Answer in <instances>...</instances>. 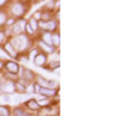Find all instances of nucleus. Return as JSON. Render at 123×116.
Returning a JSON list of instances; mask_svg holds the SVG:
<instances>
[{"instance_id": "cd10ccee", "label": "nucleus", "mask_w": 123, "mask_h": 116, "mask_svg": "<svg viewBox=\"0 0 123 116\" xmlns=\"http://www.w3.org/2000/svg\"><path fill=\"white\" fill-rule=\"evenodd\" d=\"M14 100H15V101H21V100H22V96H18V95H16V96L14 98Z\"/></svg>"}, {"instance_id": "aec40b11", "label": "nucleus", "mask_w": 123, "mask_h": 116, "mask_svg": "<svg viewBox=\"0 0 123 116\" xmlns=\"http://www.w3.org/2000/svg\"><path fill=\"white\" fill-rule=\"evenodd\" d=\"M38 82L41 83V85H43V87H44V89L47 88V80H44V79H43L42 77H39V79H38Z\"/></svg>"}, {"instance_id": "4be33fe9", "label": "nucleus", "mask_w": 123, "mask_h": 116, "mask_svg": "<svg viewBox=\"0 0 123 116\" xmlns=\"http://www.w3.org/2000/svg\"><path fill=\"white\" fill-rule=\"evenodd\" d=\"M49 102L47 101V100H42V101H38V106L41 108V106H47Z\"/></svg>"}, {"instance_id": "393cba45", "label": "nucleus", "mask_w": 123, "mask_h": 116, "mask_svg": "<svg viewBox=\"0 0 123 116\" xmlns=\"http://www.w3.org/2000/svg\"><path fill=\"white\" fill-rule=\"evenodd\" d=\"M16 88H17V90H20V91H24V90H26V88H25L24 85H21L20 83L17 84V87H16Z\"/></svg>"}, {"instance_id": "2eb2a0df", "label": "nucleus", "mask_w": 123, "mask_h": 116, "mask_svg": "<svg viewBox=\"0 0 123 116\" xmlns=\"http://www.w3.org/2000/svg\"><path fill=\"white\" fill-rule=\"evenodd\" d=\"M0 116H9V110L5 106H0Z\"/></svg>"}, {"instance_id": "bb28decb", "label": "nucleus", "mask_w": 123, "mask_h": 116, "mask_svg": "<svg viewBox=\"0 0 123 116\" xmlns=\"http://www.w3.org/2000/svg\"><path fill=\"white\" fill-rule=\"evenodd\" d=\"M36 56H37V51L33 49L32 52H31V57H32V58H36Z\"/></svg>"}, {"instance_id": "9d476101", "label": "nucleus", "mask_w": 123, "mask_h": 116, "mask_svg": "<svg viewBox=\"0 0 123 116\" xmlns=\"http://www.w3.org/2000/svg\"><path fill=\"white\" fill-rule=\"evenodd\" d=\"M41 26H42L43 28H47V30H54L55 28V22H53V21H50V22H47V24H42V25H41Z\"/></svg>"}, {"instance_id": "a878e982", "label": "nucleus", "mask_w": 123, "mask_h": 116, "mask_svg": "<svg viewBox=\"0 0 123 116\" xmlns=\"http://www.w3.org/2000/svg\"><path fill=\"white\" fill-rule=\"evenodd\" d=\"M41 15H42V14H41V13H38V11H37V13L35 14L33 19H35V20H38V19H41Z\"/></svg>"}, {"instance_id": "b1692460", "label": "nucleus", "mask_w": 123, "mask_h": 116, "mask_svg": "<svg viewBox=\"0 0 123 116\" xmlns=\"http://www.w3.org/2000/svg\"><path fill=\"white\" fill-rule=\"evenodd\" d=\"M26 30H27V32H28L30 35H32V34H33V30H32V28H31V26H30L28 24L26 25Z\"/></svg>"}, {"instance_id": "9b49d317", "label": "nucleus", "mask_w": 123, "mask_h": 116, "mask_svg": "<svg viewBox=\"0 0 123 116\" xmlns=\"http://www.w3.org/2000/svg\"><path fill=\"white\" fill-rule=\"evenodd\" d=\"M59 43H60V38H59V35H52V45L54 46V47H58L59 46Z\"/></svg>"}, {"instance_id": "f3484780", "label": "nucleus", "mask_w": 123, "mask_h": 116, "mask_svg": "<svg viewBox=\"0 0 123 116\" xmlns=\"http://www.w3.org/2000/svg\"><path fill=\"white\" fill-rule=\"evenodd\" d=\"M57 82L55 80H47V88H54L57 87Z\"/></svg>"}, {"instance_id": "f03ea898", "label": "nucleus", "mask_w": 123, "mask_h": 116, "mask_svg": "<svg viewBox=\"0 0 123 116\" xmlns=\"http://www.w3.org/2000/svg\"><path fill=\"white\" fill-rule=\"evenodd\" d=\"M12 14L15 15V16H20V15H22L24 13H25V9H24V6L21 5V4H15L14 6H12Z\"/></svg>"}, {"instance_id": "a211bd4d", "label": "nucleus", "mask_w": 123, "mask_h": 116, "mask_svg": "<svg viewBox=\"0 0 123 116\" xmlns=\"http://www.w3.org/2000/svg\"><path fill=\"white\" fill-rule=\"evenodd\" d=\"M41 20H43V21H49V20H50V15H49L48 13H44V14L41 15Z\"/></svg>"}, {"instance_id": "6e6552de", "label": "nucleus", "mask_w": 123, "mask_h": 116, "mask_svg": "<svg viewBox=\"0 0 123 116\" xmlns=\"http://www.w3.org/2000/svg\"><path fill=\"white\" fill-rule=\"evenodd\" d=\"M27 106H28L30 109H32V110H38V109H39L38 102H37L36 100H33V99H31V100L27 101Z\"/></svg>"}, {"instance_id": "2f4dec72", "label": "nucleus", "mask_w": 123, "mask_h": 116, "mask_svg": "<svg viewBox=\"0 0 123 116\" xmlns=\"http://www.w3.org/2000/svg\"><path fill=\"white\" fill-rule=\"evenodd\" d=\"M7 24H9V25H11V24H14V20H12V19H11V20H9V21H7Z\"/></svg>"}, {"instance_id": "7ed1b4c3", "label": "nucleus", "mask_w": 123, "mask_h": 116, "mask_svg": "<svg viewBox=\"0 0 123 116\" xmlns=\"http://www.w3.org/2000/svg\"><path fill=\"white\" fill-rule=\"evenodd\" d=\"M1 89L4 91H6V93H12L15 90V84L12 82H6V83H4L1 85Z\"/></svg>"}, {"instance_id": "7c9ffc66", "label": "nucleus", "mask_w": 123, "mask_h": 116, "mask_svg": "<svg viewBox=\"0 0 123 116\" xmlns=\"http://www.w3.org/2000/svg\"><path fill=\"white\" fill-rule=\"evenodd\" d=\"M54 4H55L54 1H50V3H48V6H50V7H52V6H53Z\"/></svg>"}, {"instance_id": "c9c22d12", "label": "nucleus", "mask_w": 123, "mask_h": 116, "mask_svg": "<svg viewBox=\"0 0 123 116\" xmlns=\"http://www.w3.org/2000/svg\"><path fill=\"white\" fill-rule=\"evenodd\" d=\"M6 1H0V5H3V4H5Z\"/></svg>"}, {"instance_id": "1a4fd4ad", "label": "nucleus", "mask_w": 123, "mask_h": 116, "mask_svg": "<svg viewBox=\"0 0 123 116\" xmlns=\"http://www.w3.org/2000/svg\"><path fill=\"white\" fill-rule=\"evenodd\" d=\"M43 43L46 45H49V47H52V35H49L48 32L43 35Z\"/></svg>"}, {"instance_id": "f257e3e1", "label": "nucleus", "mask_w": 123, "mask_h": 116, "mask_svg": "<svg viewBox=\"0 0 123 116\" xmlns=\"http://www.w3.org/2000/svg\"><path fill=\"white\" fill-rule=\"evenodd\" d=\"M11 46L14 47H16L17 49H24L26 46H27V38L25 37V36H18V37H16L14 41H12V43H11Z\"/></svg>"}, {"instance_id": "c756f323", "label": "nucleus", "mask_w": 123, "mask_h": 116, "mask_svg": "<svg viewBox=\"0 0 123 116\" xmlns=\"http://www.w3.org/2000/svg\"><path fill=\"white\" fill-rule=\"evenodd\" d=\"M3 38H4V34H3V32H0V42L3 41Z\"/></svg>"}, {"instance_id": "412c9836", "label": "nucleus", "mask_w": 123, "mask_h": 116, "mask_svg": "<svg viewBox=\"0 0 123 116\" xmlns=\"http://www.w3.org/2000/svg\"><path fill=\"white\" fill-rule=\"evenodd\" d=\"M14 112H15V116H24V115H25L22 110H18V109H15Z\"/></svg>"}, {"instance_id": "5701e85b", "label": "nucleus", "mask_w": 123, "mask_h": 116, "mask_svg": "<svg viewBox=\"0 0 123 116\" xmlns=\"http://www.w3.org/2000/svg\"><path fill=\"white\" fill-rule=\"evenodd\" d=\"M59 62H50V68H58Z\"/></svg>"}, {"instance_id": "ddd939ff", "label": "nucleus", "mask_w": 123, "mask_h": 116, "mask_svg": "<svg viewBox=\"0 0 123 116\" xmlns=\"http://www.w3.org/2000/svg\"><path fill=\"white\" fill-rule=\"evenodd\" d=\"M22 27H24V21H21V22H18L14 26V34H18L22 31Z\"/></svg>"}, {"instance_id": "423d86ee", "label": "nucleus", "mask_w": 123, "mask_h": 116, "mask_svg": "<svg viewBox=\"0 0 123 116\" xmlns=\"http://www.w3.org/2000/svg\"><path fill=\"white\" fill-rule=\"evenodd\" d=\"M22 72H24V74H22V77L26 79V80H30V79H32L35 75V73L32 72V70H30V69H22Z\"/></svg>"}, {"instance_id": "dca6fc26", "label": "nucleus", "mask_w": 123, "mask_h": 116, "mask_svg": "<svg viewBox=\"0 0 123 116\" xmlns=\"http://www.w3.org/2000/svg\"><path fill=\"white\" fill-rule=\"evenodd\" d=\"M28 25L31 26V28L33 30V32H35V31L37 30V21H36L35 19H32V20H31L30 22H28Z\"/></svg>"}, {"instance_id": "c85d7f7f", "label": "nucleus", "mask_w": 123, "mask_h": 116, "mask_svg": "<svg viewBox=\"0 0 123 116\" xmlns=\"http://www.w3.org/2000/svg\"><path fill=\"white\" fill-rule=\"evenodd\" d=\"M35 91L38 93L39 91V87H38V84H35Z\"/></svg>"}, {"instance_id": "6ab92c4d", "label": "nucleus", "mask_w": 123, "mask_h": 116, "mask_svg": "<svg viewBox=\"0 0 123 116\" xmlns=\"http://www.w3.org/2000/svg\"><path fill=\"white\" fill-rule=\"evenodd\" d=\"M5 21H6V16H5V14H4V13H0V25H3Z\"/></svg>"}, {"instance_id": "20e7f679", "label": "nucleus", "mask_w": 123, "mask_h": 116, "mask_svg": "<svg viewBox=\"0 0 123 116\" xmlns=\"http://www.w3.org/2000/svg\"><path fill=\"white\" fill-rule=\"evenodd\" d=\"M5 67H6V69L9 70V72H11V73H17L18 72V66L16 64L15 62H7L6 64H5Z\"/></svg>"}, {"instance_id": "0eeeda50", "label": "nucleus", "mask_w": 123, "mask_h": 116, "mask_svg": "<svg viewBox=\"0 0 123 116\" xmlns=\"http://www.w3.org/2000/svg\"><path fill=\"white\" fill-rule=\"evenodd\" d=\"M5 49H6V52H7V53H10V56L16 57V51L14 49V47L11 46V43H10V42L5 45Z\"/></svg>"}, {"instance_id": "f704fd0d", "label": "nucleus", "mask_w": 123, "mask_h": 116, "mask_svg": "<svg viewBox=\"0 0 123 116\" xmlns=\"http://www.w3.org/2000/svg\"><path fill=\"white\" fill-rule=\"evenodd\" d=\"M1 68H3V62L0 61V69H1Z\"/></svg>"}, {"instance_id": "473e14b6", "label": "nucleus", "mask_w": 123, "mask_h": 116, "mask_svg": "<svg viewBox=\"0 0 123 116\" xmlns=\"http://www.w3.org/2000/svg\"><path fill=\"white\" fill-rule=\"evenodd\" d=\"M27 90H28V91H32V90H33V88L30 85V87H27Z\"/></svg>"}, {"instance_id": "72a5a7b5", "label": "nucleus", "mask_w": 123, "mask_h": 116, "mask_svg": "<svg viewBox=\"0 0 123 116\" xmlns=\"http://www.w3.org/2000/svg\"><path fill=\"white\" fill-rule=\"evenodd\" d=\"M4 100H5V101H10V100H11V99H10L9 96H5V98H4Z\"/></svg>"}, {"instance_id": "4468645a", "label": "nucleus", "mask_w": 123, "mask_h": 116, "mask_svg": "<svg viewBox=\"0 0 123 116\" xmlns=\"http://www.w3.org/2000/svg\"><path fill=\"white\" fill-rule=\"evenodd\" d=\"M39 45H41V47H42V48H43L46 52H48V53H52V52L54 51V49H53V47H49V46H47L46 43H43V42H41Z\"/></svg>"}, {"instance_id": "39448f33", "label": "nucleus", "mask_w": 123, "mask_h": 116, "mask_svg": "<svg viewBox=\"0 0 123 116\" xmlns=\"http://www.w3.org/2000/svg\"><path fill=\"white\" fill-rule=\"evenodd\" d=\"M46 56L44 55H37L36 58H35V63H36V66H43L44 64V62H46Z\"/></svg>"}, {"instance_id": "f8f14e48", "label": "nucleus", "mask_w": 123, "mask_h": 116, "mask_svg": "<svg viewBox=\"0 0 123 116\" xmlns=\"http://www.w3.org/2000/svg\"><path fill=\"white\" fill-rule=\"evenodd\" d=\"M41 93L42 94H44V95H47V96H52V95H54L55 94V90H53V89H41Z\"/></svg>"}]
</instances>
